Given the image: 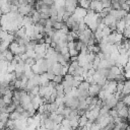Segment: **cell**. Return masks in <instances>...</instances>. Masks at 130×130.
<instances>
[{
    "label": "cell",
    "mask_w": 130,
    "mask_h": 130,
    "mask_svg": "<svg viewBox=\"0 0 130 130\" xmlns=\"http://www.w3.org/2000/svg\"><path fill=\"white\" fill-rule=\"evenodd\" d=\"M123 37L126 39H130V25L125 27V29L123 31Z\"/></svg>",
    "instance_id": "obj_16"
},
{
    "label": "cell",
    "mask_w": 130,
    "mask_h": 130,
    "mask_svg": "<svg viewBox=\"0 0 130 130\" xmlns=\"http://www.w3.org/2000/svg\"><path fill=\"white\" fill-rule=\"evenodd\" d=\"M101 89H102V86L101 85H99L98 83H93V84H90L89 85L88 93L91 96H96L99 94V92L101 91Z\"/></svg>",
    "instance_id": "obj_1"
},
{
    "label": "cell",
    "mask_w": 130,
    "mask_h": 130,
    "mask_svg": "<svg viewBox=\"0 0 130 130\" xmlns=\"http://www.w3.org/2000/svg\"><path fill=\"white\" fill-rule=\"evenodd\" d=\"M121 9H123V10L129 12V11H130V6H129L128 4H126V3H124V4L121 5Z\"/></svg>",
    "instance_id": "obj_23"
},
{
    "label": "cell",
    "mask_w": 130,
    "mask_h": 130,
    "mask_svg": "<svg viewBox=\"0 0 130 130\" xmlns=\"http://www.w3.org/2000/svg\"><path fill=\"white\" fill-rule=\"evenodd\" d=\"M118 117H120L122 119H127L128 118V107L127 106L123 107L121 110L118 111Z\"/></svg>",
    "instance_id": "obj_4"
},
{
    "label": "cell",
    "mask_w": 130,
    "mask_h": 130,
    "mask_svg": "<svg viewBox=\"0 0 130 130\" xmlns=\"http://www.w3.org/2000/svg\"><path fill=\"white\" fill-rule=\"evenodd\" d=\"M89 4H90V0H78L77 6H79L81 8H84V9H88Z\"/></svg>",
    "instance_id": "obj_10"
},
{
    "label": "cell",
    "mask_w": 130,
    "mask_h": 130,
    "mask_svg": "<svg viewBox=\"0 0 130 130\" xmlns=\"http://www.w3.org/2000/svg\"><path fill=\"white\" fill-rule=\"evenodd\" d=\"M89 82H87V81H85V80H83V81H81L80 83H79V85L77 86V89H81V90H88V88H89Z\"/></svg>",
    "instance_id": "obj_11"
},
{
    "label": "cell",
    "mask_w": 130,
    "mask_h": 130,
    "mask_svg": "<svg viewBox=\"0 0 130 130\" xmlns=\"http://www.w3.org/2000/svg\"><path fill=\"white\" fill-rule=\"evenodd\" d=\"M8 62H6L5 60H2L0 61V72H3L5 73L7 71V67H8Z\"/></svg>",
    "instance_id": "obj_13"
},
{
    "label": "cell",
    "mask_w": 130,
    "mask_h": 130,
    "mask_svg": "<svg viewBox=\"0 0 130 130\" xmlns=\"http://www.w3.org/2000/svg\"><path fill=\"white\" fill-rule=\"evenodd\" d=\"M122 93H124V94H130V79H126L124 81V86H123Z\"/></svg>",
    "instance_id": "obj_9"
},
{
    "label": "cell",
    "mask_w": 130,
    "mask_h": 130,
    "mask_svg": "<svg viewBox=\"0 0 130 130\" xmlns=\"http://www.w3.org/2000/svg\"><path fill=\"white\" fill-rule=\"evenodd\" d=\"M58 105L54 102V103H52V104H49V111L52 113V112H56L57 111V109H58Z\"/></svg>",
    "instance_id": "obj_15"
},
{
    "label": "cell",
    "mask_w": 130,
    "mask_h": 130,
    "mask_svg": "<svg viewBox=\"0 0 130 130\" xmlns=\"http://www.w3.org/2000/svg\"><path fill=\"white\" fill-rule=\"evenodd\" d=\"M24 63L25 64H27V65H29V66H32V65H35V63H36V60L34 59V58H30V57H28L25 61H24Z\"/></svg>",
    "instance_id": "obj_20"
},
{
    "label": "cell",
    "mask_w": 130,
    "mask_h": 130,
    "mask_svg": "<svg viewBox=\"0 0 130 130\" xmlns=\"http://www.w3.org/2000/svg\"><path fill=\"white\" fill-rule=\"evenodd\" d=\"M30 17H31V19H32V23H34V24H35V23H38V22H39V20L41 19L40 12H39V11H37V10H35Z\"/></svg>",
    "instance_id": "obj_12"
},
{
    "label": "cell",
    "mask_w": 130,
    "mask_h": 130,
    "mask_svg": "<svg viewBox=\"0 0 130 130\" xmlns=\"http://www.w3.org/2000/svg\"><path fill=\"white\" fill-rule=\"evenodd\" d=\"M62 80H63V75H55V77L53 78L52 81H54L56 84H59L62 82Z\"/></svg>",
    "instance_id": "obj_17"
},
{
    "label": "cell",
    "mask_w": 130,
    "mask_h": 130,
    "mask_svg": "<svg viewBox=\"0 0 130 130\" xmlns=\"http://www.w3.org/2000/svg\"><path fill=\"white\" fill-rule=\"evenodd\" d=\"M2 15H3V13H2V11H1V9H0V19H1V17H2Z\"/></svg>",
    "instance_id": "obj_26"
},
{
    "label": "cell",
    "mask_w": 130,
    "mask_h": 130,
    "mask_svg": "<svg viewBox=\"0 0 130 130\" xmlns=\"http://www.w3.org/2000/svg\"><path fill=\"white\" fill-rule=\"evenodd\" d=\"M68 53L70 55V57H73V56H78L79 55V51H77L76 49H68Z\"/></svg>",
    "instance_id": "obj_18"
},
{
    "label": "cell",
    "mask_w": 130,
    "mask_h": 130,
    "mask_svg": "<svg viewBox=\"0 0 130 130\" xmlns=\"http://www.w3.org/2000/svg\"><path fill=\"white\" fill-rule=\"evenodd\" d=\"M3 54H4V60L6 61V62H8V63H10L12 60H13V58H14V55L7 49V50H5L4 52H2Z\"/></svg>",
    "instance_id": "obj_7"
},
{
    "label": "cell",
    "mask_w": 130,
    "mask_h": 130,
    "mask_svg": "<svg viewBox=\"0 0 130 130\" xmlns=\"http://www.w3.org/2000/svg\"><path fill=\"white\" fill-rule=\"evenodd\" d=\"M125 27H126V23H125L124 19L122 18V19L117 21V23H116V30L115 31L118 32V34H122L123 35V31H124Z\"/></svg>",
    "instance_id": "obj_2"
},
{
    "label": "cell",
    "mask_w": 130,
    "mask_h": 130,
    "mask_svg": "<svg viewBox=\"0 0 130 130\" xmlns=\"http://www.w3.org/2000/svg\"><path fill=\"white\" fill-rule=\"evenodd\" d=\"M128 107V117H130V106H127Z\"/></svg>",
    "instance_id": "obj_25"
},
{
    "label": "cell",
    "mask_w": 130,
    "mask_h": 130,
    "mask_svg": "<svg viewBox=\"0 0 130 130\" xmlns=\"http://www.w3.org/2000/svg\"><path fill=\"white\" fill-rule=\"evenodd\" d=\"M18 43L16 42H11L9 44V47H8V50L13 54V55H17V50H18Z\"/></svg>",
    "instance_id": "obj_6"
},
{
    "label": "cell",
    "mask_w": 130,
    "mask_h": 130,
    "mask_svg": "<svg viewBox=\"0 0 130 130\" xmlns=\"http://www.w3.org/2000/svg\"><path fill=\"white\" fill-rule=\"evenodd\" d=\"M87 122H88V119H87V117L84 114L81 115V116H79V118H78V127L81 128V127L85 126Z\"/></svg>",
    "instance_id": "obj_8"
},
{
    "label": "cell",
    "mask_w": 130,
    "mask_h": 130,
    "mask_svg": "<svg viewBox=\"0 0 130 130\" xmlns=\"http://www.w3.org/2000/svg\"><path fill=\"white\" fill-rule=\"evenodd\" d=\"M2 99H3V101H4V103H5V105H9V104H11L12 103V99L10 98V96H8V95H3L2 96Z\"/></svg>",
    "instance_id": "obj_21"
},
{
    "label": "cell",
    "mask_w": 130,
    "mask_h": 130,
    "mask_svg": "<svg viewBox=\"0 0 130 130\" xmlns=\"http://www.w3.org/2000/svg\"><path fill=\"white\" fill-rule=\"evenodd\" d=\"M52 70L55 75H62V65L59 62H55L52 66Z\"/></svg>",
    "instance_id": "obj_3"
},
{
    "label": "cell",
    "mask_w": 130,
    "mask_h": 130,
    "mask_svg": "<svg viewBox=\"0 0 130 130\" xmlns=\"http://www.w3.org/2000/svg\"><path fill=\"white\" fill-rule=\"evenodd\" d=\"M9 119L10 120H17V119H20V113L16 112V111H13L11 113H9Z\"/></svg>",
    "instance_id": "obj_14"
},
{
    "label": "cell",
    "mask_w": 130,
    "mask_h": 130,
    "mask_svg": "<svg viewBox=\"0 0 130 130\" xmlns=\"http://www.w3.org/2000/svg\"><path fill=\"white\" fill-rule=\"evenodd\" d=\"M124 76L126 79H130V69H124Z\"/></svg>",
    "instance_id": "obj_24"
},
{
    "label": "cell",
    "mask_w": 130,
    "mask_h": 130,
    "mask_svg": "<svg viewBox=\"0 0 130 130\" xmlns=\"http://www.w3.org/2000/svg\"><path fill=\"white\" fill-rule=\"evenodd\" d=\"M15 111L21 114V113L24 111V108H23V107H22L20 104H18V105H16V107H15Z\"/></svg>",
    "instance_id": "obj_22"
},
{
    "label": "cell",
    "mask_w": 130,
    "mask_h": 130,
    "mask_svg": "<svg viewBox=\"0 0 130 130\" xmlns=\"http://www.w3.org/2000/svg\"><path fill=\"white\" fill-rule=\"evenodd\" d=\"M125 106H126V105H125L122 101H118V102H117V104H116V106H115L114 108H115L117 111H119V110H121V109H122L123 107H125Z\"/></svg>",
    "instance_id": "obj_19"
},
{
    "label": "cell",
    "mask_w": 130,
    "mask_h": 130,
    "mask_svg": "<svg viewBox=\"0 0 130 130\" xmlns=\"http://www.w3.org/2000/svg\"><path fill=\"white\" fill-rule=\"evenodd\" d=\"M0 9L3 14H7L10 12V5L5 1V2H0Z\"/></svg>",
    "instance_id": "obj_5"
}]
</instances>
